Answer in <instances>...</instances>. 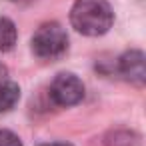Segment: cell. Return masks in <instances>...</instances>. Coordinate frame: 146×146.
<instances>
[{
  "instance_id": "5",
  "label": "cell",
  "mask_w": 146,
  "mask_h": 146,
  "mask_svg": "<svg viewBox=\"0 0 146 146\" xmlns=\"http://www.w3.org/2000/svg\"><path fill=\"white\" fill-rule=\"evenodd\" d=\"M20 100V88L12 80H0V114L8 112Z\"/></svg>"
},
{
  "instance_id": "3",
  "label": "cell",
  "mask_w": 146,
  "mask_h": 146,
  "mask_svg": "<svg viewBox=\"0 0 146 146\" xmlns=\"http://www.w3.org/2000/svg\"><path fill=\"white\" fill-rule=\"evenodd\" d=\"M50 96L58 106H74L84 98V84L76 74L62 72L52 80Z\"/></svg>"
},
{
  "instance_id": "8",
  "label": "cell",
  "mask_w": 146,
  "mask_h": 146,
  "mask_svg": "<svg viewBox=\"0 0 146 146\" xmlns=\"http://www.w3.org/2000/svg\"><path fill=\"white\" fill-rule=\"evenodd\" d=\"M0 146H22L20 138L10 130H0Z\"/></svg>"
},
{
  "instance_id": "4",
  "label": "cell",
  "mask_w": 146,
  "mask_h": 146,
  "mask_svg": "<svg viewBox=\"0 0 146 146\" xmlns=\"http://www.w3.org/2000/svg\"><path fill=\"white\" fill-rule=\"evenodd\" d=\"M120 72L126 80L142 84L146 78V64H144V54L140 50H130L122 54L120 58Z\"/></svg>"
},
{
  "instance_id": "9",
  "label": "cell",
  "mask_w": 146,
  "mask_h": 146,
  "mask_svg": "<svg viewBox=\"0 0 146 146\" xmlns=\"http://www.w3.org/2000/svg\"><path fill=\"white\" fill-rule=\"evenodd\" d=\"M38 146H72L68 142H44V144H38Z\"/></svg>"
},
{
  "instance_id": "1",
  "label": "cell",
  "mask_w": 146,
  "mask_h": 146,
  "mask_svg": "<svg viewBox=\"0 0 146 146\" xmlns=\"http://www.w3.org/2000/svg\"><path fill=\"white\" fill-rule=\"evenodd\" d=\"M72 26L84 36H102L114 22V12L106 0H76L70 10Z\"/></svg>"
},
{
  "instance_id": "6",
  "label": "cell",
  "mask_w": 146,
  "mask_h": 146,
  "mask_svg": "<svg viewBox=\"0 0 146 146\" xmlns=\"http://www.w3.org/2000/svg\"><path fill=\"white\" fill-rule=\"evenodd\" d=\"M16 26L12 20L4 18V16H0V52H8L14 48L16 44Z\"/></svg>"
},
{
  "instance_id": "7",
  "label": "cell",
  "mask_w": 146,
  "mask_h": 146,
  "mask_svg": "<svg viewBox=\"0 0 146 146\" xmlns=\"http://www.w3.org/2000/svg\"><path fill=\"white\" fill-rule=\"evenodd\" d=\"M136 134L128 132V130H116V132H110L104 140L106 146H136Z\"/></svg>"
},
{
  "instance_id": "2",
  "label": "cell",
  "mask_w": 146,
  "mask_h": 146,
  "mask_svg": "<svg viewBox=\"0 0 146 146\" xmlns=\"http://www.w3.org/2000/svg\"><path fill=\"white\" fill-rule=\"evenodd\" d=\"M68 48V36L66 30L58 22H46L42 24L34 36H32V52L38 58H58Z\"/></svg>"
}]
</instances>
